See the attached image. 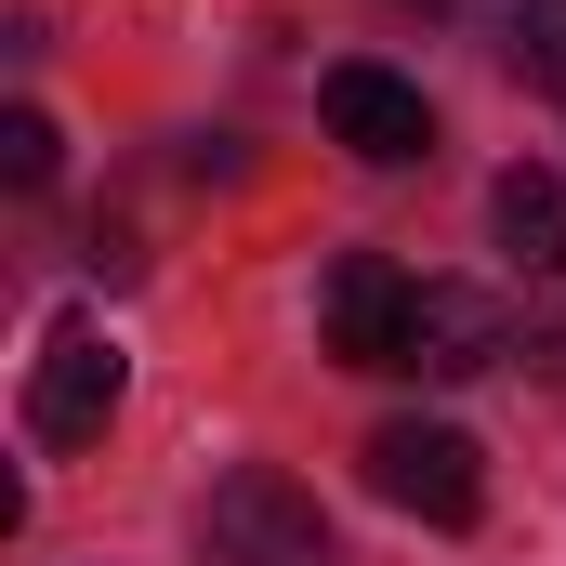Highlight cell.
<instances>
[{"mask_svg":"<svg viewBox=\"0 0 566 566\" xmlns=\"http://www.w3.org/2000/svg\"><path fill=\"white\" fill-rule=\"evenodd\" d=\"M198 566H329L316 488H290L277 461H238V474L198 501Z\"/></svg>","mask_w":566,"mask_h":566,"instance_id":"6da1fadb","label":"cell"},{"mask_svg":"<svg viewBox=\"0 0 566 566\" xmlns=\"http://www.w3.org/2000/svg\"><path fill=\"white\" fill-rule=\"evenodd\" d=\"M369 488L422 527H474L488 514V474H474V434L461 422H382L369 434Z\"/></svg>","mask_w":566,"mask_h":566,"instance_id":"7a4b0ae2","label":"cell"},{"mask_svg":"<svg viewBox=\"0 0 566 566\" xmlns=\"http://www.w3.org/2000/svg\"><path fill=\"white\" fill-rule=\"evenodd\" d=\"M119 382H133L119 343L66 316V329L40 343V369H27V434H40V448H93V434L119 422Z\"/></svg>","mask_w":566,"mask_h":566,"instance_id":"3957f363","label":"cell"},{"mask_svg":"<svg viewBox=\"0 0 566 566\" xmlns=\"http://www.w3.org/2000/svg\"><path fill=\"white\" fill-rule=\"evenodd\" d=\"M527 329H514V303L474 277H422V303H409V356L396 369H422V382H474V369H501Z\"/></svg>","mask_w":566,"mask_h":566,"instance_id":"277c9868","label":"cell"},{"mask_svg":"<svg viewBox=\"0 0 566 566\" xmlns=\"http://www.w3.org/2000/svg\"><path fill=\"white\" fill-rule=\"evenodd\" d=\"M409 303H422V277H396L382 251H343L329 290H316V329H329L343 369H396L409 356Z\"/></svg>","mask_w":566,"mask_h":566,"instance_id":"5b68a950","label":"cell"},{"mask_svg":"<svg viewBox=\"0 0 566 566\" xmlns=\"http://www.w3.org/2000/svg\"><path fill=\"white\" fill-rule=\"evenodd\" d=\"M316 106H329V145H356L369 171L434 158V106L396 80V66H329V80H316Z\"/></svg>","mask_w":566,"mask_h":566,"instance_id":"8992f818","label":"cell"},{"mask_svg":"<svg viewBox=\"0 0 566 566\" xmlns=\"http://www.w3.org/2000/svg\"><path fill=\"white\" fill-rule=\"evenodd\" d=\"M488 224H501V251H514L527 277H554V290H566V171H501Z\"/></svg>","mask_w":566,"mask_h":566,"instance_id":"52a82bcc","label":"cell"},{"mask_svg":"<svg viewBox=\"0 0 566 566\" xmlns=\"http://www.w3.org/2000/svg\"><path fill=\"white\" fill-rule=\"evenodd\" d=\"M501 53H514V80H527V93H566V0H514Z\"/></svg>","mask_w":566,"mask_h":566,"instance_id":"ba28073f","label":"cell"},{"mask_svg":"<svg viewBox=\"0 0 566 566\" xmlns=\"http://www.w3.org/2000/svg\"><path fill=\"white\" fill-rule=\"evenodd\" d=\"M53 158H66V133H53L40 106H13V119H0V171H13V185H53Z\"/></svg>","mask_w":566,"mask_h":566,"instance_id":"9c48e42d","label":"cell"},{"mask_svg":"<svg viewBox=\"0 0 566 566\" xmlns=\"http://www.w3.org/2000/svg\"><path fill=\"white\" fill-rule=\"evenodd\" d=\"M527 356H554V382H566V303H554V316H527Z\"/></svg>","mask_w":566,"mask_h":566,"instance_id":"30bf717a","label":"cell"}]
</instances>
